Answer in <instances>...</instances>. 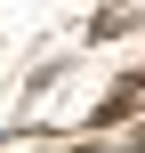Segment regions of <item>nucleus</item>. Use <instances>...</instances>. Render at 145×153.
Wrapping results in <instances>:
<instances>
[]
</instances>
